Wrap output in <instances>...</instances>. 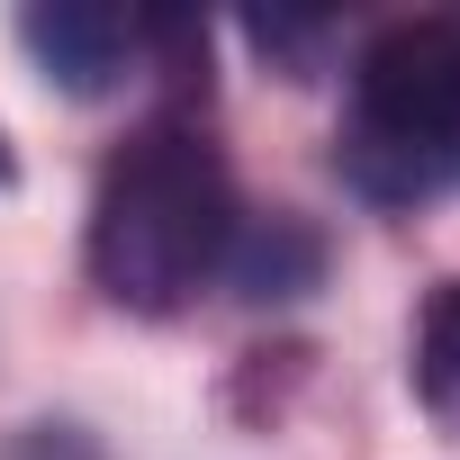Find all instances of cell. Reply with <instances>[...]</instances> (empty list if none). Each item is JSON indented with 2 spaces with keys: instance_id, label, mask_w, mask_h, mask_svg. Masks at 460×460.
<instances>
[{
  "instance_id": "cell-3",
  "label": "cell",
  "mask_w": 460,
  "mask_h": 460,
  "mask_svg": "<svg viewBox=\"0 0 460 460\" xmlns=\"http://www.w3.org/2000/svg\"><path fill=\"white\" fill-rule=\"evenodd\" d=\"M19 37H28V55L64 82V91H118L136 64H145V46H172L181 28L172 19H145V10H82V0H64V10H28L19 19Z\"/></svg>"
},
{
  "instance_id": "cell-2",
  "label": "cell",
  "mask_w": 460,
  "mask_h": 460,
  "mask_svg": "<svg viewBox=\"0 0 460 460\" xmlns=\"http://www.w3.org/2000/svg\"><path fill=\"white\" fill-rule=\"evenodd\" d=\"M460 172V19H397L352 64L343 181L361 199H433Z\"/></svg>"
},
{
  "instance_id": "cell-5",
  "label": "cell",
  "mask_w": 460,
  "mask_h": 460,
  "mask_svg": "<svg viewBox=\"0 0 460 460\" xmlns=\"http://www.w3.org/2000/svg\"><path fill=\"white\" fill-rule=\"evenodd\" d=\"M415 388L442 424H460V280H442L415 325Z\"/></svg>"
},
{
  "instance_id": "cell-6",
  "label": "cell",
  "mask_w": 460,
  "mask_h": 460,
  "mask_svg": "<svg viewBox=\"0 0 460 460\" xmlns=\"http://www.w3.org/2000/svg\"><path fill=\"white\" fill-rule=\"evenodd\" d=\"M0 181H10V145H0Z\"/></svg>"
},
{
  "instance_id": "cell-4",
  "label": "cell",
  "mask_w": 460,
  "mask_h": 460,
  "mask_svg": "<svg viewBox=\"0 0 460 460\" xmlns=\"http://www.w3.org/2000/svg\"><path fill=\"white\" fill-rule=\"evenodd\" d=\"M316 235L298 217H244L235 226V244H226V280H235L244 298H298L316 280Z\"/></svg>"
},
{
  "instance_id": "cell-1",
  "label": "cell",
  "mask_w": 460,
  "mask_h": 460,
  "mask_svg": "<svg viewBox=\"0 0 460 460\" xmlns=\"http://www.w3.org/2000/svg\"><path fill=\"white\" fill-rule=\"evenodd\" d=\"M235 226L244 208L226 154L190 118H145L91 190V280L136 316H172L226 271Z\"/></svg>"
}]
</instances>
